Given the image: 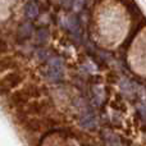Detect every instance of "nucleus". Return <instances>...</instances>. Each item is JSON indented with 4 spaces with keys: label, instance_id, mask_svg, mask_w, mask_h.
<instances>
[{
    "label": "nucleus",
    "instance_id": "6",
    "mask_svg": "<svg viewBox=\"0 0 146 146\" xmlns=\"http://www.w3.org/2000/svg\"><path fill=\"white\" fill-rule=\"evenodd\" d=\"M67 26L69 27V30H72V31H74L76 28H77V21L74 19L73 17H69L68 19H67Z\"/></svg>",
    "mask_w": 146,
    "mask_h": 146
},
{
    "label": "nucleus",
    "instance_id": "3",
    "mask_svg": "<svg viewBox=\"0 0 146 146\" xmlns=\"http://www.w3.org/2000/svg\"><path fill=\"white\" fill-rule=\"evenodd\" d=\"M81 126L85 128H94L96 126V119L94 114L90 111H86L85 114H82L81 115Z\"/></svg>",
    "mask_w": 146,
    "mask_h": 146
},
{
    "label": "nucleus",
    "instance_id": "1",
    "mask_svg": "<svg viewBox=\"0 0 146 146\" xmlns=\"http://www.w3.org/2000/svg\"><path fill=\"white\" fill-rule=\"evenodd\" d=\"M21 81H22V78H21V76L18 74V73L13 72V73L7 74L5 77H3L1 80H0V94L8 92V91L12 90L13 87H15Z\"/></svg>",
    "mask_w": 146,
    "mask_h": 146
},
{
    "label": "nucleus",
    "instance_id": "2",
    "mask_svg": "<svg viewBox=\"0 0 146 146\" xmlns=\"http://www.w3.org/2000/svg\"><path fill=\"white\" fill-rule=\"evenodd\" d=\"M49 76H50L53 80H58L62 77V62L60 59L54 58L49 62Z\"/></svg>",
    "mask_w": 146,
    "mask_h": 146
},
{
    "label": "nucleus",
    "instance_id": "5",
    "mask_svg": "<svg viewBox=\"0 0 146 146\" xmlns=\"http://www.w3.org/2000/svg\"><path fill=\"white\" fill-rule=\"evenodd\" d=\"M12 64H13V60L10 58L1 59V60H0V73H1L3 71H5V69H8Z\"/></svg>",
    "mask_w": 146,
    "mask_h": 146
},
{
    "label": "nucleus",
    "instance_id": "4",
    "mask_svg": "<svg viewBox=\"0 0 146 146\" xmlns=\"http://www.w3.org/2000/svg\"><path fill=\"white\" fill-rule=\"evenodd\" d=\"M25 12H26V15H27V17L35 18L36 15H37V13H38V9H37V7H36L33 3H28V4L26 5V8H25Z\"/></svg>",
    "mask_w": 146,
    "mask_h": 146
}]
</instances>
